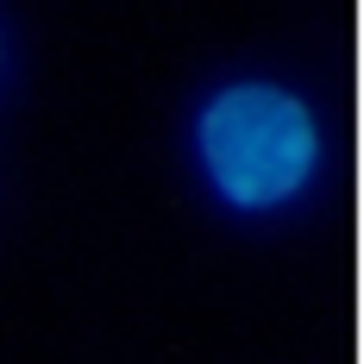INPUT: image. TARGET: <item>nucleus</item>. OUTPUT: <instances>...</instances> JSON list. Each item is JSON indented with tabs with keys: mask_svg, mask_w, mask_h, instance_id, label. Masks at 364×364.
<instances>
[{
	"mask_svg": "<svg viewBox=\"0 0 364 364\" xmlns=\"http://www.w3.org/2000/svg\"><path fill=\"white\" fill-rule=\"evenodd\" d=\"M188 164L220 214L277 220L327 176V119L277 75H226L188 113Z\"/></svg>",
	"mask_w": 364,
	"mask_h": 364,
	"instance_id": "obj_1",
	"label": "nucleus"
}]
</instances>
